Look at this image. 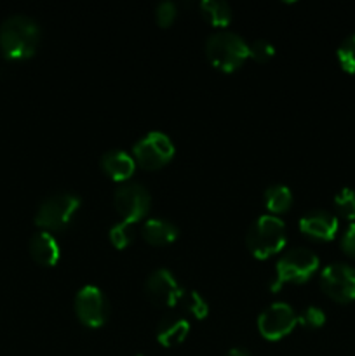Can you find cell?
<instances>
[{"label": "cell", "instance_id": "603a6c76", "mask_svg": "<svg viewBox=\"0 0 355 356\" xmlns=\"http://www.w3.org/2000/svg\"><path fill=\"white\" fill-rule=\"evenodd\" d=\"M298 322L308 329H319L326 322V313L317 306H308V308L303 309L301 315H298Z\"/></svg>", "mask_w": 355, "mask_h": 356}, {"label": "cell", "instance_id": "9a60e30c", "mask_svg": "<svg viewBox=\"0 0 355 356\" xmlns=\"http://www.w3.org/2000/svg\"><path fill=\"white\" fill-rule=\"evenodd\" d=\"M101 169L106 176H110L115 181H125L134 174L136 163L129 153L122 149H111L101 156Z\"/></svg>", "mask_w": 355, "mask_h": 356}, {"label": "cell", "instance_id": "277c9868", "mask_svg": "<svg viewBox=\"0 0 355 356\" xmlns=\"http://www.w3.org/2000/svg\"><path fill=\"white\" fill-rule=\"evenodd\" d=\"M319 268V257L308 249H291L278 259L275 268V278L270 289L277 292L284 284H303L308 280Z\"/></svg>", "mask_w": 355, "mask_h": 356}, {"label": "cell", "instance_id": "4316f807", "mask_svg": "<svg viewBox=\"0 0 355 356\" xmlns=\"http://www.w3.org/2000/svg\"><path fill=\"white\" fill-rule=\"evenodd\" d=\"M226 356H251L249 351L246 350H240V348H233V350H230Z\"/></svg>", "mask_w": 355, "mask_h": 356}, {"label": "cell", "instance_id": "d6986e66", "mask_svg": "<svg viewBox=\"0 0 355 356\" xmlns=\"http://www.w3.org/2000/svg\"><path fill=\"white\" fill-rule=\"evenodd\" d=\"M180 305L183 306L184 312H188L191 316H194V318H197V320L205 318L209 313L207 301H205V299L202 298L197 291H184L183 296H181V299H180Z\"/></svg>", "mask_w": 355, "mask_h": 356}, {"label": "cell", "instance_id": "7a4b0ae2", "mask_svg": "<svg viewBox=\"0 0 355 356\" xmlns=\"http://www.w3.org/2000/svg\"><path fill=\"white\" fill-rule=\"evenodd\" d=\"M205 56L214 68L228 73L249 58V45L240 35L219 30L205 40Z\"/></svg>", "mask_w": 355, "mask_h": 356}, {"label": "cell", "instance_id": "52a82bcc", "mask_svg": "<svg viewBox=\"0 0 355 356\" xmlns=\"http://www.w3.org/2000/svg\"><path fill=\"white\" fill-rule=\"evenodd\" d=\"M298 315L287 302H274L258 316V330L268 341H278L292 332Z\"/></svg>", "mask_w": 355, "mask_h": 356}, {"label": "cell", "instance_id": "83f0119b", "mask_svg": "<svg viewBox=\"0 0 355 356\" xmlns=\"http://www.w3.org/2000/svg\"><path fill=\"white\" fill-rule=\"evenodd\" d=\"M138 356H143V355H138Z\"/></svg>", "mask_w": 355, "mask_h": 356}, {"label": "cell", "instance_id": "cb8c5ba5", "mask_svg": "<svg viewBox=\"0 0 355 356\" xmlns=\"http://www.w3.org/2000/svg\"><path fill=\"white\" fill-rule=\"evenodd\" d=\"M275 56L274 45L268 40H256L249 45V58H253L258 63L270 61Z\"/></svg>", "mask_w": 355, "mask_h": 356}, {"label": "cell", "instance_id": "5bb4252c", "mask_svg": "<svg viewBox=\"0 0 355 356\" xmlns=\"http://www.w3.org/2000/svg\"><path fill=\"white\" fill-rule=\"evenodd\" d=\"M28 247H30V256L33 257L35 263L42 264V266H54L59 261V256H61L58 242L47 232L35 233L30 238V245Z\"/></svg>", "mask_w": 355, "mask_h": 356}, {"label": "cell", "instance_id": "7c38bea8", "mask_svg": "<svg viewBox=\"0 0 355 356\" xmlns=\"http://www.w3.org/2000/svg\"><path fill=\"white\" fill-rule=\"evenodd\" d=\"M299 229L317 240H333L338 233V219L331 212L310 211L299 219Z\"/></svg>", "mask_w": 355, "mask_h": 356}, {"label": "cell", "instance_id": "8fae6325", "mask_svg": "<svg viewBox=\"0 0 355 356\" xmlns=\"http://www.w3.org/2000/svg\"><path fill=\"white\" fill-rule=\"evenodd\" d=\"M184 289L178 284L174 275L169 270L152 271L145 282V294L155 306H174L180 302Z\"/></svg>", "mask_w": 355, "mask_h": 356}, {"label": "cell", "instance_id": "9c48e42d", "mask_svg": "<svg viewBox=\"0 0 355 356\" xmlns=\"http://www.w3.org/2000/svg\"><path fill=\"white\" fill-rule=\"evenodd\" d=\"M320 287L338 302H350L355 299V270L343 263H334L320 273Z\"/></svg>", "mask_w": 355, "mask_h": 356}, {"label": "cell", "instance_id": "e0dca14e", "mask_svg": "<svg viewBox=\"0 0 355 356\" xmlns=\"http://www.w3.org/2000/svg\"><path fill=\"white\" fill-rule=\"evenodd\" d=\"M200 13L212 26L225 28L228 26L232 21V7L223 0H202L200 2Z\"/></svg>", "mask_w": 355, "mask_h": 356}, {"label": "cell", "instance_id": "8992f818", "mask_svg": "<svg viewBox=\"0 0 355 356\" xmlns=\"http://www.w3.org/2000/svg\"><path fill=\"white\" fill-rule=\"evenodd\" d=\"M132 153H134V159L139 165L145 167V169L155 170L166 165L173 159L174 145L169 136L164 134V132L153 131L132 146Z\"/></svg>", "mask_w": 355, "mask_h": 356}, {"label": "cell", "instance_id": "ffe728a7", "mask_svg": "<svg viewBox=\"0 0 355 356\" xmlns=\"http://www.w3.org/2000/svg\"><path fill=\"white\" fill-rule=\"evenodd\" d=\"M334 207L341 218L348 221H355V191L350 188H343L340 193L334 197Z\"/></svg>", "mask_w": 355, "mask_h": 356}, {"label": "cell", "instance_id": "44dd1931", "mask_svg": "<svg viewBox=\"0 0 355 356\" xmlns=\"http://www.w3.org/2000/svg\"><path fill=\"white\" fill-rule=\"evenodd\" d=\"M338 59L345 72L355 73V33L345 38L338 49Z\"/></svg>", "mask_w": 355, "mask_h": 356}, {"label": "cell", "instance_id": "ba28073f", "mask_svg": "<svg viewBox=\"0 0 355 356\" xmlns=\"http://www.w3.org/2000/svg\"><path fill=\"white\" fill-rule=\"evenodd\" d=\"M115 209L120 214L122 221L132 225L136 221H141L150 211V204L152 198L146 191L145 186L138 183H125L117 188L115 191Z\"/></svg>", "mask_w": 355, "mask_h": 356}, {"label": "cell", "instance_id": "6da1fadb", "mask_svg": "<svg viewBox=\"0 0 355 356\" xmlns=\"http://www.w3.org/2000/svg\"><path fill=\"white\" fill-rule=\"evenodd\" d=\"M40 28L24 14L9 16L0 26V47L9 59H26L35 54Z\"/></svg>", "mask_w": 355, "mask_h": 356}, {"label": "cell", "instance_id": "5b68a950", "mask_svg": "<svg viewBox=\"0 0 355 356\" xmlns=\"http://www.w3.org/2000/svg\"><path fill=\"white\" fill-rule=\"evenodd\" d=\"M80 204L82 200L79 195L70 193V191L51 195L38 207L37 214H35V222L47 232H58L72 222Z\"/></svg>", "mask_w": 355, "mask_h": 356}, {"label": "cell", "instance_id": "4fadbf2b", "mask_svg": "<svg viewBox=\"0 0 355 356\" xmlns=\"http://www.w3.org/2000/svg\"><path fill=\"white\" fill-rule=\"evenodd\" d=\"M188 332H190V322L183 316L171 313V315L160 318L159 325H157V341L162 346L173 348L183 343L187 339Z\"/></svg>", "mask_w": 355, "mask_h": 356}, {"label": "cell", "instance_id": "d4e9b609", "mask_svg": "<svg viewBox=\"0 0 355 356\" xmlns=\"http://www.w3.org/2000/svg\"><path fill=\"white\" fill-rule=\"evenodd\" d=\"M176 17V6L173 2H160L159 6L155 7V19L160 26H169L171 23Z\"/></svg>", "mask_w": 355, "mask_h": 356}, {"label": "cell", "instance_id": "7402d4cb", "mask_svg": "<svg viewBox=\"0 0 355 356\" xmlns=\"http://www.w3.org/2000/svg\"><path fill=\"white\" fill-rule=\"evenodd\" d=\"M129 228H131V225H127L124 221L117 222V225H113L110 228V240L117 249H124V247H127L131 243L132 233Z\"/></svg>", "mask_w": 355, "mask_h": 356}, {"label": "cell", "instance_id": "3957f363", "mask_svg": "<svg viewBox=\"0 0 355 356\" xmlns=\"http://www.w3.org/2000/svg\"><path fill=\"white\" fill-rule=\"evenodd\" d=\"M246 243L254 257L267 259L285 245V225L277 216H260L247 229Z\"/></svg>", "mask_w": 355, "mask_h": 356}, {"label": "cell", "instance_id": "484cf974", "mask_svg": "<svg viewBox=\"0 0 355 356\" xmlns=\"http://www.w3.org/2000/svg\"><path fill=\"white\" fill-rule=\"evenodd\" d=\"M341 247H343L345 254L355 257V222H352L347 232L343 233V236H341Z\"/></svg>", "mask_w": 355, "mask_h": 356}, {"label": "cell", "instance_id": "30bf717a", "mask_svg": "<svg viewBox=\"0 0 355 356\" xmlns=\"http://www.w3.org/2000/svg\"><path fill=\"white\" fill-rule=\"evenodd\" d=\"M75 313L86 327L96 329L106 322L108 302L103 292L94 285H86L75 296Z\"/></svg>", "mask_w": 355, "mask_h": 356}, {"label": "cell", "instance_id": "2e32d148", "mask_svg": "<svg viewBox=\"0 0 355 356\" xmlns=\"http://www.w3.org/2000/svg\"><path fill=\"white\" fill-rule=\"evenodd\" d=\"M141 235L150 245H167V243L174 242L180 235V229L166 219H148L143 225Z\"/></svg>", "mask_w": 355, "mask_h": 356}, {"label": "cell", "instance_id": "ac0fdd59", "mask_svg": "<svg viewBox=\"0 0 355 356\" xmlns=\"http://www.w3.org/2000/svg\"><path fill=\"white\" fill-rule=\"evenodd\" d=\"M292 204V193L284 184H271L265 191V205L274 214H282Z\"/></svg>", "mask_w": 355, "mask_h": 356}]
</instances>
